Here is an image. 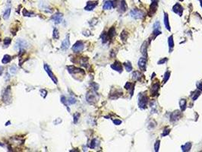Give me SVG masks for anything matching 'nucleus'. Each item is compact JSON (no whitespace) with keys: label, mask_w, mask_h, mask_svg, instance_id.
I'll return each mask as SVG.
<instances>
[{"label":"nucleus","mask_w":202,"mask_h":152,"mask_svg":"<svg viewBox=\"0 0 202 152\" xmlns=\"http://www.w3.org/2000/svg\"><path fill=\"white\" fill-rule=\"evenodd\" d=\"M0 146H2V147H3V146H4V145H3V144H2L1 142H0Z\"/></svg>","instance_id":"49"},{"label":"nucleus","mask_w":202,"mask_h":152,"mask_svg":"<svg viewBox=\"0 0 202 152\" xmlns=\"http://www.w3.org/2000/svg\"><path fill=\"white\" fill-rule=\"evenodd\" d=\"M169 76H170V72H166L165 73V75H164V83H166L167 80L169 78Z\"/></svg>","instance_id":"38"},{"label":"nucleus","mask_w":202,"mask_h":152,"mask_svg":"<svg viewBox=\"0 0 202 152\" xmlns=\"http://www.w3.org/2000/svg\"><path fill=\"white\" fill-rule=\"evenodd\" d=\"M117 7L121 12H125L127 9V5L125 0H115L113 1V8Z\"/></svg>","instance_id":"2"},{"label":"nucleus","mask_w":202,"mask_h":152,"mask_svg":"<svg viewBox=\"0 0 202 152\" xmlns=\"http://www.w3.org/2000/svg\"><path fill=\"white\" fill-rule=\"evenodd\" d=\"M111 68L113 70H115V71L119 72V73H121L122 72V66L119 62H115V63L111 65Z\"/></svg>","instance_id":"16"},{"label":"nucleus","mask_w":202,"mask_h":152,"mask_svg":"<svg viewBox=\"0 0 202 152\" xmlns=\"http://www.w3.org/2000/svg\"><path fill=\"white\" fill-rule=\"evenodd\" d=\"M70 47V40H69V34H68L67 36L63 40V43H62L61 48L63 50H67Z\"/></svg>","instance_id":"8"},{"label":"nucleus","mask_w":202,"mask_h":152,"mask_svg":"<svg viewBox=\"0 0 202 152\" xmlns=\"http://www.w3.org/2000/svg\"><path fill=\"white\" fill-rule=\"evenodd\" d=\"M79 117H80V114L78 113H75L73 115V118H74V123H77V122H78V119H79Z\"/></svg>","instance_id":"33"},{"label":"nucleus","mask_w":202,"mask_h":152,"mask_svg":"<svg viewBox=\"0 0 202 152\" xmlns=\"http://www.w3.org/2000/svg\"><path fill=\"white\" fill-rule=\"evenodd\" d=\"M61 101H62V103H64L65 106H66V107H68V105H67V103H68V100H66V98H65V97H64V96H63L61 97Z\"/></svg>","instance_id":"41"},{"label":"nucleus","mask_w":202,"mask_h":152,"mask_svg":"<svg viewBox=\"0 0 202 152\" xmlns=\"http://www.w3.org/2000/svg\"><path fill=\"white\" fill-rule=\"evenodd\" d=\"M131 16L135 19H140L144 17V13L138 9H133L131 11Z\"/></svg>","instance_id":"6"},{"label":"nucleus","mask_w":202,"mask_h":152,"mask_svg":"<svg viewBox=\"0 0 202 152\" xmlns=\"http://www.w3.org/2000/svg\"><path fill=\"white\" fill-rule=\"evenodd\" d=\"M127 37H128V33L125 32V31H122V34H121V39H122V40L125 41L126 39H127Z\"/></svg>","instance_id":"35"},{"label":"nucleus","mask_w":202,"mask_h":152,"mask_svg":"<svg viewBox=\"0 0 202 152\" xmlns=\"http://www.w3.org/2000/svg\"><path fill=\"white\" fill-rule=\"evenodd\" d=\"M197 88L201 91H202V83L201 82H197Z\"/></svg>","instance_id":"46"},{"label":"nucleus","mask_w":202,"mask_h":152,"mask_svg":"<svg viewBox=\"0 0 202 152\" xmlns=\"http://www.w3.org/2000/svg\"><path fill=\"white\" fill-rule=\"evenodd\" d=\"M160 141H157L156 143H155L154 145V148H155V151H159V148H160Z\"/></svg>","instance_id":"40"},{"label":"nucleus","mask_w":202,"mask_h":152,"mask_svg":"<svg viewBox=\"0 0 202 152\" xmlns=\"http://www.w3.org/2000/svg\"><path fill=\"white\" fill-rule=\"evenodd\" d=\"M180 1H183V0H180Z\"/></svg>","instance_id":"51"},{"label":"nucleus","mask_w":202,"mask_h":152,"mask_svg":"<svg viewBox=\"0 0 202 152\" xmlns=\"http://www.w3.org/2000/svg\"><path fill=\"white\" fill-rule=\"evenodd\" d=\"M164 25L166 27V28L168 30L170 31V25H169V18H168V15L165 13L164 15Z\"/></svg>","instance_id":"20"},{"label":"nucleus","mask_w":202,"mask_h":152,"mask_svg":"<svg viewBox=\"0 0 202 152\" xmlns=\"http://www.w3.org/2000/svg\"><path fill=\"white\" fill-rule=\"evenodd\" d=\"M113 123L115 125H120L122 123V121L119 119H115V120H113Z\"/></svg>","instance_id":"45"},{"label":"nucleus","mask_w":202,"mask_h":152,"mask_svg":"<svg viewBox=\"0 0 202 152\" xmlns=\"http://www.w3.org/2000/svg\"><path fill=\"white\" fill-rule=\"evenodd\" d=\"M200 2H201V5L202 7V0H200Z\"/></svg>","instance_id":"50"},{"label":"nucleus","mask_w":202,"mask_h":152,"mask_svg":"<svg viewBox=\"0 0 202 152\" xmlns=\"http://www.w3.org/2000/svg\"><path fill=\"white\" fill-rule=\"evenodd\" d=\"M168 43H169V50L171 51V49H173L174 47V41H173V37L170 36L169 37L168 40Z\"/></svg>","instance_id":"26"},{"label":"nucleus","mask_w":202,"mask_h":152,"mask_svg":"<svg viewBox=\"0 0 202 152\" xmlns=\"http://www.w3.org/2000/svg\"><path fill=\"white\" fill-rule=\"evenodd\" d=\"M138 66L141 70L142 71H146L147 67V59L145 57H142L138 61Z\"/></svg>","instance_id":"11"},{"label":"nucleus","mask_w":202,"mask_h":152,"mask_svg":"<svg viewBox=\"0 0 202 152\" xmlns=\"http://www.w3.org/2000/svg\"><path fill=\"white\" fill-rule=\"evenodd\" d=\"M96 146V139H93L91 141V145H90V147L91 148H95Z\"/></svg>","instance_id":"36"},{"label":"nucleus","mask_w":202,"mask_h":152,"mask_svg":"<svg viewBox=\"0 0 202 152\" xmlns=\"http://www.w3.org/2000/svg\"><path fill=\"white\" fill-rule=\"evenodd\" d=\"M173 11L176 14H178L179 16H182V12H183V8H182V5H179V4H176L173 8Z\"/></svg>","instance_id":"14"},{"label":"nucleus","mask_w":202,"mask_h":152,"mask_svg":"<svg viewBox=\"0 0 202 152\" xmlns=\"http://www.w3.org/2000/svg\"><path fill=\"white\" fill-rule=\"evenodd\" d=\"M191 147H192V143L187 142V143H185L184 145L182 146V149L183 151L186 152V151H188L191 150Z\"/></svg>","instance_id":"21"},{"label":"nucleus","mask_w":202,"mask_h":152,"mask_svg":"<svg viewBox=\"0 0 202 152\" xmlns=\"http://www.w3.org/2000/svg\"><path fill=\"white\" fill-rule=\"evenodd\" d=\"M44 69H45L46 72L48 74V76L50 78L52 79V81H53V82L55 83L56 84H58V80H57V78H56V77L55 76V75L53 74V72H52V70L50 69L49 66L47 64H45V65H44Z\"/></svg>","instance_id":"4"},{"label":"nucleus","mask_w":202,"mask_h":152,"mask_svg":"<svg viewBox=\"0 0 202 152\" xmlns=\"http://www.w3.org/2000/svg\"><path fill=\"white\" fill-rule=\"evenodd\" d=\"M181 115H182V113H181V112H180L179 110L175 111V112L172 113V114H171V116H170V119H170V120H171L172 122L176 121V120H178V119L181 117Z\"/></svg>","instance_id":"15"},{"label":"nucleus","mask_w":202,"mask_h":152,"mask_svg":"<svg viewBox=\"0 0 202 152\" xmlns=\"http://www.w3.org/2000/svg\"><path fill=\"white\" fill-rule=\"evenodd\" d=\"M98 2L97 1H88L87 2V5L85 6L84 9L86 11H92L94 9V8L97 5Z\"/></svg>","instance_id":"10"},{"label":"nucleus","mask_w":202,"mask_h":152,"mask_svg":"<svg viewBox=\"0 0 202 152\" xmlns=\"http://www.w3.org/2000/svg\"><path fill=\"white\" fill-rule=\"evenodd\" d=\"M67 69H68V71L70 73H71L72 75H75V73H82V74H84V72L83 71L82 69L75 68V66H67Z\"/></svg>","instance_id":"13"},{"label":"nucleus","mask_w":202,"mask_h":152,"mask_svg":"<svg viewBox=\"0 0 202 152\" xmlns=\"http://www.w3.org/2000/svg\"><path fill=\"white\" fill-rule=\"evenodd\" d=\"M169 132H170V129H169V128H166V129H164V133H163V135H163V136L167 135H169Z\"/></svg>","instance_id":"44"},{"label":"nucleus","mask_w":202,"mask_h":152,"mask_svg":"<svg viewBox=\"0 0 202 152\" xmlns=\"http://www.w3.org/2000/svg\"><path fill=\"white\" fill-rule=\"evenodd\" d=\"M40 93H41V96L43 97V98H45V97H46V95H47V91H46V90H44V89L40 90Z\"/></svg>","instance_id":"42"},{"label":"nucleus","mask_w":202,"mask_h":152,"mask_svg":"<svg viewBox=\"0 0 202 152\" xmlns=\"http://www.w3.org/2000/svg\"><path fill=\"white\" fill-rule=\"evenodd\" d=\"M124 66H125L127 72H131V70H132V65H131V64L129 62H125V63H124Z\"/></svg>","instance_id":"30"},{"label":"nucleus","mask_w":202,"mask_h":152,"mask_svg":"<svg viewBox=\"0 0 202 152\" xmlns=\"http://www.w3.org/2000/svg\"><path fill=\"white\" fill-rule=\"evenodd\" d=\"M11 60V57L9 55L6 54V55H5V56H4V57L2 58V62L3 64H7V63H9V62H10Z\"/></svg>","instance_id":"23"},{"label":"nucleus","mask_w":202,"mask_h":152,"mask_svg":"<svg viewBox=\"0 0 202 152\" xmlns=\"http://www.w3.org/2000/svg\"><path fill=\"white\" fill-rule=\"evenodd\" d=\"M11 39L9 38V37H7V38L5 39V40H4V44H5V45L6 46H9V45L11 44Z\"/></svg>","instance_id":"39"},{"label":"nucleus","mask_w":202,"mask_h":152,"mask_svg":"<svg viewBox=\"0 0 202 152\" xmlns=\"http://www.w3.org/2000/svg\"><path fill=\"white\" fill-rule=\"evenodd\" d=\"M23 15H24V16L30 17V16H32V15H34V13H32V12H29L28 11H27L25 9H23Z\"/></svg>","instance_id":"34"},{"label":"nucleus","mask_w":202,"mask_h":152,"mask_svg":"<svg viewBox=\"0 0 202 152\" xmlns=\"http://www.w3.org/2000/svg\"><path fill=\"white\" fill-rule=\"evenodd\" d=\"M167 61V59H166V58H164V59H162V60H160L158 62V64H164L165 62H166Z\"/></svg>","instance_id":"47"},{"label":"nucleus","mask_w":202,"mask_h":152,"mask_svg":"<svg viewBox=\"0 0 202 152\" xmlns=\"http://www.w3.org/2000/svg\"><path fill=\"white\" fill-rule=\"evenodd\" d=\"M131 85H132V84H131V83H129V82H127V83H126V84H125V88H126L127 90H130L131 88H134V85H133L132 87L131 88Z\"/></svg>","instance_id":"43"},{"label":"nucleus","mask_w":202,"mask_h":152,"mask_svg":"<svg viewBox=\"0 0 202 152\" xmlns=\"http://www.w3.org/2000/svg\"><path fill=\"white\" fill-rule=\"evenodd\" d=\"M200 93H201V91H194V92L192 93V95H191L192 99L193 100H196V99L200 96Z\"/></svg>","instance_id":"29"},{"label":"nucleus","mask_w":202,"mask_h":152,"mask_svg":"<svg viewBox=\"0 0 202 152\" xmlns=\"http://www.w3.org/2000/svg\"><path fill=\"white\" fill-rule=\"evenodd\" d=\"M147 42H144L143 44V45L141 46V51L142 53V54L144 56H146L147 55Z\"/></svg>","instance_id":"27"},{"label":"nucleus","mask_w":202,"mask_h":152,"mask_svg":"<svg viewBox=\"0 0 202 152\" xmlns=\"http://www.w3.org/2000/svg\"><path fill=\"white\" fill-rule=\"evenodd\" d=\"M28 44L25 40L19 39V40L16 42V44H15L14 49H25L28 47Z\"/></svg>","instance_id":"7"},{"label":"nucleus","mask_w":202,"mask_h":152,"mask_svg":"<svg viewBox=\"0 0 202 152\" xmlns=\"http://www.w3.org/2000/svg\"><path fill=\"white\" fill-rule=\"evenodd\" d=\"M10 15H11V9L10 8H8V9L5 10V13H4V15H3V18L5 19V20H7V19L9 18Z\"/></svg>","instance_id":"25"},{"label":"nucleus","mask_w":202,"mask_h":152,"mask_svg":"<svg viewBox=\"0 0 202 152\" xmlns=\"http://www.w3.org/2000/svg\"><path fill=\"white\" fill-rule=\"evenodd\" d=\"M2 100L3 102L7 104H9L11 102V91L10 86L7 87V88H5V90L4 91L2 94Z\"/></svg>","instance_id":"1"},{"label":"nucleus","mask_w":202,"mask_h":152,"mask_svg":"<svg viewBox=\"0 0 202 152\" xmlns=\"http://www.w3.org/2000/svg\"><path fill=\"white\" fill-rule=\"evenodd\" d=\"M53 38L56 39V40H58V39L59 38V30H58L57 28H54L53 29Z\"/></svg>","instance_id":"31"},{"label":"nucleus","mask_w":202,"mask_h":152,"mask_svg":"<svg viewBox=\"0 0 202 152\" xmlns=\"http://www.w3.org/2000/svg\"><path fill=\"white\" fill-rule=\"evenodd\" d=\"M147 97L141 94L139 96V98H138V106L141 109H145L147 107Z\"/></svg>","instance_id":"3"},{"label":"nucleus","mask_w":202,"mask_h":152,"mask_svg":"<svg viewBox=\"0 0 202 152\" xmlns=\"http://www.w3.org/2000/svg\"><path fill=\"white\" fill-rule=\"evenodd\" d=\"M84 48V44L82 41H77L72 46V50L75 53H79L82 51Z\"/></svg>","instance_id":"5"},{"label":"nucleus","mask_w":202,"mask_h":152,"mask_svg":"<svg viewBox=\"0 0 202 152\" xmlns=\"http://www.w3.org/2000/svg\"><path fill=\"white\" fill-rule=\"evenodd\" d=\"M76 101L77 100H76L75 98H74V97H69V99L68 100V103L69 104H75L76 103Z\"/></svg>","instance_id":"37"},{"label":"nucleus","mask_w":202,"mask_h":152,"mask_svg":"<svg viewBox=\"0 0 202 152\" xmlns=\"http://www.w3.org/2000/svg\"><path fill=\"white\" fill-rule=\"evenodd\" d=\"M17 72H18V68H17V66L15 65H11V67L9 68V73L11 74V75H15V74L17 73Z\"/></svg>","instance_id":"24"},{"label":"nucleus","mask_w":202,"mask_h":152,"mask_svg":"<svg viewBox=\"0 0 202 152\" xmlns=\"http://www.w3.org/2000/svg\"><path fill=\"white\" fill-rule=\"evenodd\" d=\"M86 99H87V100L88 101L89 103H93L95 102V101L96 100V95L94 94V93H88L87 94V96H86Z\"/></svg>","instance_id":"17"},{"label":"nucleus","mask_w":202,"mask_h":152,"mask_svg":"<svg viewBox=\"0 0 202 152\" xmlns=\"http://www.w3.org/2000/svg\"><path fill=\"white\" fill-rule=\"evenodd\" d=\"M63 15L62 13H56L54 15H53L52 17V20L54 21L55 24H60L63 21Z\"/></svg>","instance_id":"9"},{"label":"nucleus","mask_w":202,"mask_h":152,"mask_svg":"<svg viewBox=\"0 0 202 152\" xmlns=\"http://www.w3.org/2000/svg\"><path fill=\"white\" fill-rule=\"evenodd\" d=\"M159 88H160V84H159V83L154 84V85L152 86V88H151V93H152L153 96L155 95V94H157V93H158Z\"/></svg>","instance_id":"18"},{"label":"nucleus","mask_w":202,"mask_h":152,"mask_svg":"<svg viewBox=\"0 0 202 152\" xmlns=\"http://www.w3.org/2000/svg\"><path fill=\"white\" fill-rule=\"evenodd\" d=\"M61 122H62V119H59V121H58V123H61ZM54 124L57 125V123H56V122H54Z\"/></svg>","instance_id":"48"},{"label":"nucleus","mask_w":202,"mask_h":152,"mask_svg":"<svg viewBox=\"0 0 202 152\" xmlns=\"http://www.w3.org/2000/svg\"><path fill=\"white\" fill-rule=\"evenodd\" d=\"M132 76H133V78H134L135 80H136V81H140V80H141V78L142 75H141V72L136 71V72H133Z\"/></svg>","instance_id":"22"},{"label":"nucleus","mask_w":202,"mask_h":152,"mask_svg":"<svg viewBox=\"0 0 202 152\" xmlns=\"http://www.w3.org/2000/svg\"><path fill=\"white\" fill-rule=\"evenodd\" d=\"M179 106H180L181 110L182 111L185 110V108H186V100L185 99H182L179 101Z\"/></svg>","instance_id":"28"},{"label":"nucleus","mask_w":202,"mask_h":152,"mask_svg":"<svg viewBox=\"0 0 202 152\" xmlns=\"http://www.w3.org/2000/svg\"><path fill=\"white\" fill-rule=\"evenodd\" d=\"M112 8H113V2L110 1V0L106 1L103 5V9H105V10L111 9H112Z\"/></svg>","instance_id":"19"},{"label":"nucleus","mask_w":202,"mask_h":152,"mask_svg":"<svg viewBox=\"0 0 202 152\" xmlns=\"http://www.w3.org/2000/svg\"><path fill=\"white\" fill-rule=\"evenodd\" d=\"M157 2H158L157 0H155V1H153L152 4H151V5H150V10H149V13H148L150 16H152V15L155 13V11H157V6H158Z\"/></svg>","instance_id":"12"},{"label":"nucleus","mask_w":202,"mask_h":152,"mask_svg":"<svg viewBox=\"0 0 202 152\" xmlns=\"http://www.w3.org/2000/svg\"><path fill=\"white\" fill-rule=\"evenodd\" d=\"M115 35V30L114 28H112L110 30V31H109V33H108V37L112 38V37H114Z\"/></svg>","instance_id":"32"}]
</instances>
